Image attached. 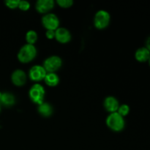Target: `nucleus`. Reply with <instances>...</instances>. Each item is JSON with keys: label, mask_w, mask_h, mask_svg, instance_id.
<instances>
[{"label": "nucleus", "mask_w": 150, "mask_h": 150, "mask_svg": "<svg viewBox=\"0 0 150 150\" xmlns=\"http://www.w3.org/2000/svg\"><path fill=\"white\" fill-rule=\"evenodd\" d=\"M117 112H118L122 117H124L129 114V112H130V108L126 104H123V105H120Z\"/></svg>", "instance_id": "nucleus-17"}, {"label": "nucleus", "mask_w": 150, "mask_h": 150, "mask_svg": "<svg viewBox=\"0 0 150 150\" xmlns=\"http://www.w3.org/2000/svg\"><path fill=\"white\" fill-rule=\"evenodd\" d=\"M46 74L47 72L43 67V66L34 65L29 70V77L33 81L38 82L44 80Z\"/></svg>", "instance_id": "nucleus-7"}, {"label": "nucleus", "mask_w": 150, "mask_h": 150, "mask_svg": "<svg viewBox=\"0 0 150 150\" xmlns=\"http://www.w3.org/2000/svg\"><path fill=\"white\" fill-rule=\"evenodd\" d=\"M57 3L60 7L68 8L73 5V1H72V0H57Z\"/></svg>", "instance_id": "nucleus-18"}, {"label": "nucleus", "mask_w": 150, "mask_h": 150, "mask_svg": "<svg viewBox=\"0 0 150 150\" xmlns=\"http://www.w3.org/2000/svg\"><path fill=\"white\" fill-rule=\"evenodd\" d=\"M45 36L48 39H54L55 38V31L54 30H46Z\"/></svg>", "instance_id": "nucleus-21"}, {"label": "nucleus", "mask_w": 150, "mask_h": 150, "mask_svg": "<svg viewBox=\"0 0 150 150\" xmlns=\"http://www.w3.org/2000/svg\"><path fill=\"white\" fill-rule=\"evenodd\" d=\"M54 4L53 0H38L35 4V8L38 13L47 14L54 8Z\"/></svg>", "instance_id": "nucleus-8"}, {"label": "nucleus", "mask_w": 150, "mask_h": 150, "mask_svg": "<svg viewBox=\"0 0 150 150\" xmlns=\"http://www.w3.org/2000/svg\"><path fill=\"white\" fill-rule=\"evenodd\" d=\"M26 40L27 44L34 45L38 40V34L35 31L29 30L26 34Z\"/></svg>", "instance_id": "nucleus-16"}, {"label": "nucleus", "mask_w": 150, "mask_h": 150, "mask_svg": "<svg viewBox=\"0 0 150 150\" xmlns=\"http://www.w3.org/2000/svg\"><path fill=\"white\" fill-rule=\"evenodd\" d=\"M0 110H1V105H0Z\"/></svg>", "instance_id": "nucleus-25"}, {"label": "nucleus", "mask_w": 150, "mask_h": 150, "mask_svg": "<svg viewBox=\"0 0 150 150\" xmlns=\"http://www.w3.org/2000/svg\"><path fill=\"white\" fill-rule=\"evenodd\" d=\"M18 8L23 11H26L30 8V4L26 1H19Z\"/></svg>", "instance_id": "nucleus-20"}, {"label": "nucleus", "mask_w": 150, "mask_h": 150, "mask_svg": "<svg viewBox=\"0 0 150 150\" xmlns=\"http://www.w3.org/2000/svg\"><path fill=\"white\" fill-rule=\"evenodd\" d=\"M45 89L43 86L40 83H36L32 85V87L29 89V95L32 102L40 105L44 102L43 100L45 98Z\"/></svg>", "instance_id": "nucleus-3"}, {"label": "nucleus", "mask_w": 150, "mask_h": 150, "mask_svg": "<svg viewBox=\"0 0 150 150\" xmlns=\"http://www.w3.org/2000/svg\"><path fill=\"white\" fill-rule=\"evenodd\" d=\"M111 16L108 12L104 10L98 11L94 18V25L98 29H103L109 25Z\"/></svg>", "instance_id": "nucleus-4"}, {"label": "nucleus", "mask_w": 150, "mask_h": 150, "mask_svg": "<svg viewBox=\"0 0 150 150\" xmlns=\"http://www.w3.org/2000/svg\"><path fill=\"white\" fill-rule=\"evenodd\" d=\"M55 38L60 43H67L71 40V34L66 28L59 27L55 31Z\"/></svg>", "instance_id": "nucleus-9"}, {"label": "nucleus", "mask_w": 150, "mask_h": 150, "mask_svg": "<svg viewBox=\"0 0 150 150\" xmlns=\"http://www.w3.org/2000/svg\"><path fill=\"white\" fill-rule=\"evenodd\" d=\"M44 81L48 86H55L59 82V78L56 73H47Z\"/></svg>", "instance_id": "nucleus-14"}, {"label": "nucleus", "mask_w": 150, "mask_h": 150, "mask_svg": "<svg viewBox=\"0 0 150 150\" xmlns=\"http://www.w3.org/2000/svg\"><path fill=\"white\" fill-rule=\"evenodd\" d=\"M146 48H147L148 50L150 51V36L148 38L147 40H146Z\"/></svg>", "instance_id": "nucleus-22"}, {"label": "nucleus", "mask_w": 150, "mask_h": 150, "mask_svg": "<svg viewBox=\"0 0 150 150\" xmlns=\"http://www.w3.org/2000/svg\"><path fill=\"white\" fill-rule=\"evenodd\" d=\"M37 49L34 45L27 44L21 48L18 53V59L21 63H29L36 57Z\"/></svg>", "instance_id": "nucleus-2"}, {"label": "nucleus", "mask_w": 150, "mask_h": 150, "mask_svg": "<svg viewBox=\"0 0 150 150\" xmlns=\"http://www.w3.org/2000/svg\"><path fill=\"white\" fill-rule=\"evenodd\" d=\"M149 65H150V57H149Z\"/></svg>", "instance_id": "nucleus-24"}, {"label": "nucleus", "mask_w": 150, "mask_h": 150, "mask_svg": "<svg viewBox=\"0 0 150 150\" xmlns=\"http://www.w3.org/2000/svg\"><path fill=\"white\" fill-rule=\"evenodd\" d=\"M150 57V51L146 47H142L139 48L135 54V57L136 60L140 62H144L149 60Z\"/></svg>", "instance_id": "nucleus-12"}, {"label": "nucleus", "mask_w": 150, "mask_h": 150, "mask_svg": "<svg viewBox=\"0 0 150 150\" xmlns=\"http://www.w3.org/2000/svg\"><path fill=\"white\" fill-rule=\"evenodd\" d=\"M0 102L6 106H12L16 103V98L13 94L10 93V92H4L1 95Z\"/></svg>", "instance_id": "nucleus-15"}, {"label": "nucleus", "mask_w": 150, "mask_h": 150, "mask_svg": "<svg viewBox=\"0 0 150 150\" xmlns=\"http://www.w3.org/2000/svg\"><path fill=\"white\" fill-rule=\"evenodd\" d=\"M106 125L108 128L114 132H120L124 129L125 125L124 117L118 112L111 113L106 119Z\"/></svg>", "instance_id": "nucleus-1"}, {"label": "nucleus", "mask_w": 150, "mask_h": 150, "mask_svg": "<svg viewBox=\"0 0 150 150\" xmlns=\"http://www.w3.org/2000/svg\"><path fill=\"white\" fill-rule=\"evenodd\" d=\"M104 108L107 111L111 114V113L117 112L120 107L119 101L116 98L113 96H108L104 100Z\"/></svg>", "instance_id": "nucleus-11"}, {"label": "nucleus", "mask_w": 150, "mask_h": 150, "mask_svg": "<svg viewBox=\"0 0 150 150\" xmlns=\"http://www.w3.org/2000/svg\"><path fill=\"white\" fill-rule=\"evenodd\" d=\"M4 4L8 8L16 9L18 7L19 1L18 0H7L4 1Z\"/></svg>", "instance_id": "nucleus-19"}, {"label": "nucleus", "mask_w": 150, "mask_h": 150, "mask_svg": "<svg viewBox=\"0 0 150 150\" xmlns=\"http://www.w3.org/2000/svg\"><path fill=\"white\" fill-rule=\"evenodd\" d=\"M11 81L14 85L17 86H21L25 84L26 81V75L23 70L18 69L11 75Z\"/></svg>", "instance_id": "nucleus-10"}, {"label": "nucleus", "mask_w": 150, "mask_h": 150, "mask_svg": "<svg viewBox=\"0 0 150 150\" xmlns=\"http://www.w3.org/2000/svg\"><path fill=\"white\" fill-rule=\"evenodd\" d=\"M42 24L47 30L56 31L59 26V20L55 14L48 13L42 18Z\"/></svg>", "instance_id": "nucleus-6"}, {"label": "nucleus", "mask_w": 150, "mask_h": 150, "mask_svg": "<svg viewBox=\"0 0 150 150\" xmlns=\"http://www.w3.org/2000/svg\"><path fill=\"white\" fill-rule=\"evenodd\" d=\"M1 95H2V93H1V92H0V100H1Z\"/></svg>", "instance_id": "nucleus-23"}, {"label": "nucleus", "mask_w": 150, "mask_h": 150, "mask_svg": "<svg viewBox=\"0 0 150 150\" xmlns=\"http://www.w3.org/2000/svg\"><path fill=\"white\" fill-rule=\"evenodd\" d=\"M62 61L58 56H51L43 62V67L47 73H55L61 67Z\"/></svg>", "instance_id": "nucleus-5"}, {"label": "nucleus", "mask_w": 150, "mask_h": 150, "mask_svg": "<svg viewBox=\"0 0 150 150\" xmlns=\"http://www.w3.org/2000/svg\"><path fill=\"white\" fill-rule=\"evenodd\" d=\"M38 112L44 117H48L53 114V107L48 103H42L38 105Z\"/></svg>", "instance_id": "nucleus-13"}]
</instances>
